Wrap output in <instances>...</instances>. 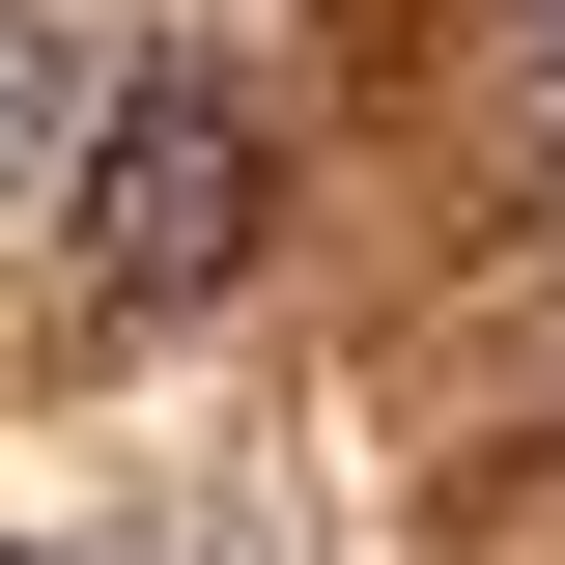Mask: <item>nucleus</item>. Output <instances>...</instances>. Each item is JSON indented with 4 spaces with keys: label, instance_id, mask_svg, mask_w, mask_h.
Masks as SVG:
<instances>
[{
    "label": "nucleus",
    "instance_id": "1",
    "mask_svg": "<svg viewBox=\"0 0 565 565\" xmlns=\"http://www.w3.org/2000/svg\"><path fill=\"white\" fill-rule=\"evenodd\" d=\"M255 226H282V141L226 114V57H141L114 114H85V282H114V311L255 282Z\"/></svg>",
    "mask_w": 565,
    "mask_h": 565
},
{
    "label": "nucleus",
    "instance_id": "2",
    "mask_svg": "<svg viewBox=\"0 0 565 565\" xmlns=\"http://www.w3.org/2000/svg\"><path fill=\"white\" fill-rule=\"evenodd\" d=\"M29 57H57V29H0V141H29V114H57V85H29Z\"/></svg>",
    "mask_w": 565,
    "mask_h": 565
},
{
    "label": "nucleus",
    "instance_id": "3",
    "mask_svg": "<svg viewBox=\"0 0 565 565\" xmlns=\"http://www.w3.org/2000/svg\"><path fill=\"white\" fill-rule=\"evenodd\" d=\"M537 57H565V0H537Z\"/></svg>",
    "mask_w": 565,
    "mask_h": 565
}]
</instances>
